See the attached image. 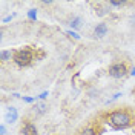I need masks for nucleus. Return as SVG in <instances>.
<instances>
[{"mask_svg":"<svg viewBox=\"0 0 135 135\" xmlns=\"http://www.w3.org/2000/svg\"><path fill=\"white\" fill-rule=\"evenodd\" d=\"M109 121H110V124L115 126L117 129H126V127L131 126L132 118L124 110H114L109 115Z\"/></svg>","mask_w":135,"mask_h":135,"instance_id":"obj_1","label":"nucleus"},{"mask_svg":"<svg viewBox=\"0 0 135 135\" xmlns=\"http://www.w3.org/2000/svg\"><path fill=\"white\" fill-rule=\"evenodd\" d=\"M32 60V51L25 48V49H18L14 55V61L17 66H28Z\"/></svg>","mask_w":135,"mask_h":135,"instance_id":"obj_2","label":"nucleus"},{"mask_svg":"<svg viewBox=\"0 0 135 135\" xmlns=\"http://www.w3.org/2000/svg\"><path fill=\"white\" fill-rule=\"evenodd\" d=\"M127 74V69L124 63H115L109 68V75L112 78H123Z\"/></svg>","mask_w":135,"mask_h":135,"instance_id":"obj_3","label":"nucleus"},{"mask_svg":"<svg viewBox=\"0 0 135 135\" xmlns=\"http://www.w3.org/2000/svg\"><path fill=\"white\" fill-rule=\"evenodd\" d=\"M17 120H18V110L14 106H9L6 114H5V121L9 123V124H12V123H16Z\"/></svg>","mask_w":135,"mask_h":135,"instance_id":"obj_4","label":"nucleus"},{"mask_svg":"<svg viewBox=\"0 0 135 135\" xmlns=\"http://www.w3.org/2000/svg\"><path fill=\"white\" fill-rule=\"evenodd\" d=\"M108 31H109L108 25H106L104 22H101V23H97V26L94 28V35L98 37V38H101V37H104V35L108 34Z\"/></svg>","mask_w":135,"mask_h":135,"instance_id":"obj_5","label":"nucleus"},{"mask_svg":"<svg viewBox=\"0 0 135 135\" xmlns=\"http://www.w3.org/2000/svg\"><path fill=\"white\" fill-rule=\"evenodd\" d=\"M22 134L23 135H38V132H37V127H35V124H32V123H25L23 124V127H22Z\"/></svg>","mask_w":135,"mask_h":135,"instance_id":"obj_6","label":"nucleus"},{"mask_svg":"<svg viewBox=\"0 0 135 135\" xmlns=\"http://www.w3.org/2000/svg\"><path fill=\"white\" fill-rule=\"evenodd\" d=\"M69 26H71V29H72V31H77V29H80V28L83 26V18H81L80 16L72 17V20L69 22Z\"/></svg>","mask_w":135,"mask_h":135,"instance_id":"obj_7","label":"nucleus"},{"mask_svg":"<svg viewBox=\"0 0 135 135\" xmlns=\"http://www.w3.org/2000/svg\"><path fill=\"white\" fill-rule=\"evenodd\" d=\"M46 109H48V104H46V103H43V101L37 103V104L34 106V112H35L37 115H42V114H45V112H46Z\"/></svg>","mask_w":135,"mask_h":135,"instance_id":"obj_8","label":"nucleus"},{"mask_svg":"<svg viewBox=\"0 0 135 135\" xmlns=\"http://www.w3.org/2000/svg\"><path fill=\"white\" fill-rule=\"evenodd\" d=\"M16 54L12 52V51H8V49H3L2 52H0V60L2 61H9V60L12 59Z\"/></svg>","mask_w":135,"mask_h":135,"instance_id":"obj_9","label":"nucleus"},{"mask_svg":"<svg viewBox=\"0 0 135 135\" xmlns=\"http://www.w3.org/2000/svg\"><path fill=\"white\" fill-rule=\"evenodd\" d=\"M28 18L29 20H37V9H34V8H31L29 11H28Z\"/></svg>","mask_w":135,"mask_h":135,"instance_id":"obj_10","label":"nucleus"},{"mask_svg":"<svg viewBox=\"0 0 135 135\" xmlns=\"http://www.w3.org/2000/svg\"><path fill=\"white\" fill-rule=\"evenodd\" d=\"M80 135H95V129L94 127H84L80 132Z\"/></svg>","mask_w":135,"mask_h":135,"instance_id":"obj_11","label":"nucleus"},{"mask_svg":"<svg viewBox=\"0 0 135 135\" xmlns=\"http://www.w3.org/2000/svg\"><path fill=\"white\" fill-rule=\"evenodd\" d=\"M124 5H126V2H117V0H110L109 2V6H114V8H121Z\"/></svg>","mask_w":135,"mask_h":135,"instance_id":"obj_12","label":"nucleus"},{"mask_svg":"<svg viewBox=\"0 0 135 135\" xmlns=\"http://www.w3.org/2000/svg\"><path fill=\"white\" fill-rule=\"evenodd\" d=\"M66 35H69V37H72L74 40H80V35L75 32V31H72V29H68L66 31Z\"/></svg>","mask_w":135,"mask_h":135,"instance_id":"obj_13","label":"nucleus"},{"mask_svg":"<svg viewBox=\"0 0 135 135\" xmlns=\"http://www.w3.org/2000/svg\"><path fill=\"white\" fill-rule=\"evenodd\" d=\"M22 100L25 101V103H28V104H31V103H34L37 98H35V97H22Z\"/></svg>","mask_w":135,"mask_h":135,"instance_id":"obj_14","label":"nucleus"},{"mask_svg":"<svg viewBox=\"0 0 135 135\" xmlns=\"http://www.w3.org/2000/svg\"><path fill=\"white\" fill-rule=\"evenodd\" d=\"M14 17H16V14H11V16L3 17V18H2V23H9V22H11V20H12Z\"/></svg>","mask_w":135,"mask_h":135,"instance_id":"obj_15","label":"nucleus"},{"mask_svg":"<svg viewBox=\"0 0 135 135\" xmlns=\"http://www.w3.org/2000/svg\"><path fill=\"white\" fill-rule=\"evenodd\" d=\"M6 134H8L6 124H5V123H2V124H0V135H6Z\"/></svg>","mask_w":135,"mask_h":135,"instance_id":"obj_16","label":"nucleus"},{"mask_svg":"<svg viewBox=\"0 0 135 135\" xmlns=\"http://www.w3.org/2000/svg\"><path fill=\"white\" fill-rule=\"evenodd\" d=\"M46 97H48V91H43V92L38 94L35 98H37V100H43V98H46Z\"/></svg>","mask_w":135,"mask_h":135,"instance_id":"obj_17","label":"nucleus"},{"mask_svg":"<svg viewBox=\"0 0 135 135\" xmlns=\"http://www.w3.org/2000/svg\"><path fill=\"white\" fill-rule=\"evenodd\" d=\"M121 95H123L121 92H117V94H114V95H112V98H110V100H108V103H112L114 100H117L118 97H121Z\"/></svg>","mask_w":135,"mask_h":135,"instance_id":"obj_18","label":"nucleus"},{"mask_svg":"<svg viewBox=\"0 0 135 135\" xmlns=\"http://www.w3.org/2000/svg\"><path fill=\"white\" fill-rule=\"evenodd\" d=\"M131 23H132V25H135V12L131 16Z\"/></svg>","mask_w":135,"mask_h":135,"instance_id":"obj_19","label":"nucleus"},{"mask_svg":"<svg viewBox=\"0 0 135 135\" xmlns=\"http://www.w3.org/2000/svg\"><path fill=\"white\" fill-rule=\"evenodd\" d=\"M42 3H43V5H51V3H52V0H43Z\"/></svg>","mask_w":135,"mask_h":135,"instance_id":"obj_20","label":"nucleus"},{"mask_svg":"<svg viewBox=\"0 0 135 135\" xmlns=\"http://www.w3.org/2000/svg\"><path fill=\"white\" fill-rule=\"evenodd\" d=\"M129 74H131L132 77H135V66L132 68V69H131V72H129Z\"/></svg>","mask_w":135,"mask_h":135,"instance_id":"obj_21","label":"nucleus"}]
</instances>
